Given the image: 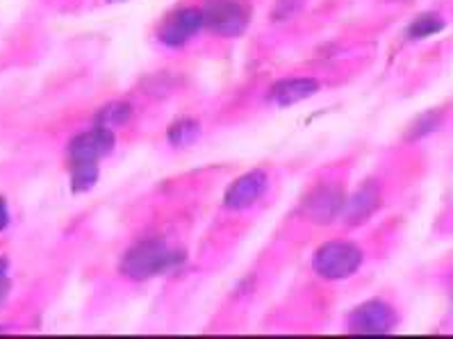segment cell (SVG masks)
<instances>
[{
	"instance_id": "cell-14",
	"label": "cell",
	"mask_w": 453,
	"mask_h": 339,
	"mask_svg": "<svg viewBox=\"0 0 453 339\" xmlns=\"http://www.w3.org/2000/svg\"><path fill=\"white\" fill-rule=\"evenodd\" d=\"M444 27V21L437 14H421L408 26V39H426Z\"/></svg>"
},
{
	"instance_id": "cell-16",
	"label": "cell",
	"mask_w": 453,
	"mask_h": 339,
	"mask_svg": "<svg viewBox=\"0 0 453 339\" xmlns=\"http://www.w3.org/2000/svg\"><path fill=\"white\" fill-rule=\"evenodd\" d=\"M10 226V207H7V201L0 196V233Z\"/></svg>"
},
{
	"instance_id": "cell-8",
	"label": "cell",
	"mask_w": 453,
	"mask_h": 339,
	"mask_svg": "<svg viewBox=\"0 0 453 339\" xmlns=\"http://www.w3.org/2000/svg\"><path fill=\"white\" fill-rule=\"evenodd\" d=\"M342 205H344V196L340 194V189H333V187H319L308 196L303 205V212L308 214V219L312 223H333L342 214Z\"/></svg>"
},
{
	"instance_id": "cell-17",
	"label": "cell",
	"mask_w": 453,
	"mask_h": 339,
	"mask_svg": "<svg viewBox=\"0 0 453 339\" xmlns=\"http://www.w3.org/2000/svg\"><path fill=\"white\" fill-rule=\"evenodd\" d=\"M12 292V282L10 278H0V305L7 301V297H10Z\"/></svg>"
},
{
	"instance_id": "cell-13",
	"label": "cell",
	"mask_w": 453,
	"mask_h": 339,
	"mask_svg": "<svg viewBox=\"0 0 453 339\" xmlns=\"http://www.w3.org/2000/svg\"><path fill=\"white\" fill-rule=\"evenodd\" d=\"M98 181V165H71V191H89Z\"/></svg>"
},
{
	"instance_id": "cell-11",
	"label": "cell",
	"mask_w": 453,
	"mask_h": 339,
	"mask_svg": "<svg viewBox=\"0 0 453 339\" xmlns=\"http://www.w3.org/2000/svg\"><path fill=\"white\" fill-rule=\"evenodd\" d=\"M130 117H133V107L128 105V103H110V105L101 107L96 114V126L98 127H105V130H117V127L126 126V123L130 121Z\"/></svg>"
},
{
	"instance_id": "cell-3",
	"label": "cell",
	"mask_w": 453,
	"mask_h": 339,
	"mask_svg": "<svg viewBox=\"0 0 453 339\" xmlns=\"http://www.w3.org/2000/svg\"><path fill=\"white\" fill-rule=\"evenodd\" d=\"M201 12L203 26L219 37H240L249 26V12L237 0H208Z\"/></svg>"
},
{
	"instance_id": "cell-19",
	"label": "cell",
	"mask_w": 453,
	"mask_h": 339,
	"mask_svg": "<svg viewBox=\"0 0 453 339\" xmlns=\"http://www.w3.org/2000/svg\"><path fill=\"white\" fill-rule=\"evenodd\" d=\"M107 3H126V0H107Z\"/></svg>"
},
{
	"instance_id": "cell-18",
	"label": "cell",
	"mask_w": 453,
	"mask_h": 339,
	"mask_svg": "<svg viewBox=\"0 0 453 339\" xmlns=\"http://www.w3.org/2000/svg\"><path fill=\"white\" fill-rule=\"evenodd\" d=\"M0 278H10V262L0 258Z\"/></svg>"
},
{
	"instance_id": "cell-5",
	"label": "cell",
	"mask_w": 453,
	"mask_h": 339,
	"mask_svg": "<svg viewBox=\"0 0 453 339\" xmlns=\"http://www.w3.org/2000/svg\"><path fill=\"white\" fill-rule=\"evenodd\" d=\"M114 133L105 127H91L87 133L75 135L69 143L71 165H98V159L112 153Z\"/></svg>"
},
{
	"instance_id": "cell-1",
	"label": "cell",
	"mask_w": 453,
	"mask_h": 339,
	"mask_svg": "<svg viewBox=\"0 0 453 339\" xmlns=\"http://www.w3.org/2000/svg\"><path fill=\"white\" fill-rule=\"evenodd\" d=\"M182 260H185V253L171 250L160 239H146L126 250L119 269L130 281H150V278L176 271Z\"/></svg>"
},
{
	"instance_id": "cell-15",
	"label": "cell",
	"mask_w": 453,
	"mask_h": 339,
	"mask_svg": "<svg viewBox=\"0 0 453 339\" xmlns=\"http://www.w3.org/2000/svg\"><path fill=\"white\" fill-rule=\"evenodd\" d=\"M440 123V112H426V114H421L415 123L411 126V133H408V139L415 142V139H421L424 135L433 133Z\"/></svg>"
},
{
	"instance_id": "cell-4",
	"label": "cell",
	"mask_w": 453,
	"mask_h": 339,
	"mask_svg": "<svg viewBox=\"0 0 453 339\" xmlns=\"http://www.w3.org/2000/svg\"><path fill=\"white\" fill-rule=\"evenodd\" d=\"M396 321L399 319H396L395 308L389 303L373 298L351 310L347 319V330L353 335H388L395 330Z\"/></svg>"
},
{
	"instance_id": "cell-12",
	"label": "cell",
	"mask_w": 453,
	"mask_h": 339,
	"mask_svg": "<svg viewBox=\"0 0 453 339\" xmlns=\"http://www.w3.org/2000/svg\"><path fill=\"white\" fill-rule=\"evenodd\" d=\"M201 135V123L194 119H180L169 127V142L173 146H189L194 143Z\"/></svg>"
},
{
	"instance_id": "cell-10",
	"label": "cell",
	"mask_w": 453,
	"mask_h": 339,
	"mask_svg": "<svg viewBox=\"0 0 453 339\" xmlns=\"http://www.w3.org/2000/svg\"><path fill=\"white\" fill-rule=\"evenodd\" d=\"M319 91V82L315 78H285L278 80L269 91V101L278 107H289L305 101Z\"/></svg>"
},
{
	"instance_id": "cell-6",
	"label": "cell",
	"mask_w": 453,
	"mask_h": 339,
	"mask_svg": "<svg viewBox=\"0 0 453 339\" xmlns=\"http://www.w3.org/2000/svg\"><path fill=\"white\" fill-rule=\"evenodd\" d=\"M269 175L262 169L249 171V173L240 175L233 185L226 189L224 194V205L228 210H246L253 203L260 201L262 194L267 191Z\"/></svg>"
},
{
	"instance_id": "cell-9",
	"label": "cell",
	"mask_w": 453,
	"mask_h": 339,
	"mask_svg": "<svg viewBox=\"0 0 453 339\" xmlns=\"http://www.w3.org/2000/svg\"><path fill=\"white\" fill-rule=\"evenodd\" d=\"M380 205V191L379 187L373 185V182H365L360 189L353 194L349 201H344L342 205V214L344 217V223L349 226H360V223L367 221Z\"/></svg>"
},
{
	"instance_id": "cell-7",
	"label": "cell",
	"mask_w": 453,
	"mask_h": 339,
	"mask_svg": "<svg viewBox=\"0 0 453 339\" xmlns=\"http://www.w3.org/2000/svg\"><path fill=\"white\" fill-rule=\"evenodd\" d=\"M203 27V12L196 7H185L171 14L160 30V42L169 48L187 43Z\"/></svg>"
},
{
	"instance_id": "cell-2",
	"label": "cell",
	"mask_w": 453,
	"mask_h": 339,
	"mask_svg": "<svg viewBox=\"0 0 453 339\" xmlns=\"http://www.w3.org/2000/svg\"><path fill=\"white\" fill-rule=\"evenodd\" d=\"M363 258V250L351 242H328L317 249L312 258V269L324 281H344L360 269Z\"/></svg>"
}]
</instances>
